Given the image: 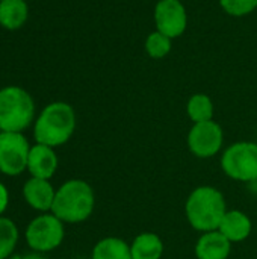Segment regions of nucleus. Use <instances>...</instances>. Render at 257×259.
Wrapping results in <instances>:
<instances>
[{"label": "nucleus", "instance_id": "obj_1", "mask_svg": "<svg viewBox=\"0 0 257 259\" xmlns=\"http://www.w3.org/2000/svg\"><path fill=\"white\" fill-rule=\"evenodd\" d=\"M76 131V112L67 102H52L33 121L35 143L59 147L70 141Z\"/></svg>", "mask_w": 257, "mask_h": 259}, {"label": "nucleus", "instance_id": "obj_2", "mask_svg": "<svg viewBox=\"0 0 257 259\" xmlns=\"http://www.w3.org/2000/svg\"><path fill=\"white\" fill-rule=\"evenodd\" d=\"M95 206L92 187L82 179H70L64 182L55 196L52 214L68 225H76L88 220Z\"/></svg>", "mask_w": 257, "mask_h": 259}, {"label": "nucleus", "instance_id": "obj_3", "mask_svg": "<svg viewBox=\"0 0 257 259\" xmlns=\"http://www.w3.org/2000/svg\"><path fill=\"white\" fill-rule=\"evenodd\" d=\"M189 225L198 232L218 231L220 223L227 212L224 196L220 190L203 185L195 188L185 205Z\"/></svg>", "mask_w": 257, "mask_h": 259}, {"label": "nucleus", "instance_id": "obj_4", "mask_svg": "<svg viewBox=\"0 0 257 259\" xmlns=\"http://www.w3.org/2000/svg\"><path fill=\"white\" fill-rule=\"evenodd\" d=\"M35 121V102L29 91L18 85L0 90V131L24 132Z\"/></svg>", "mask_w": 257, "mask_h": 259}, {"label": "nucleus", "instance_id": "obj_5", "mask_svg": "<svg viewBox=\"0 0 257 259\" xmlns=\"http://www.w3.org/2000/svg\"><path fill=\"white\" fill-rule=\"evenodd\" d=\"M64 222L52 212H42L29 222L24 231V240L32 252L47 253L58 249L65 237Z\"/></svg>", "mask_w": 257, "mask_h": 259}, {"label": "nucleus", "instance_id": "obj_6", "mask_svg": "<svg viewBox=\"0 0 257 259\" xmlns=\"http://www.w3.org/2000/svg\"><path fill=\"white\" fill-rule=\"evenodd\" d=\"M223 171L239 182L257 181V144L250 141L235 143L221 156Z\"/></svg>", "mask_w": 257, "mask_h": 259}, {"label": "nucleus", "instance_id": "obj_7", "mask_svg": "<svg viewBox=\"0 0 257 259\" xmlns=\"http://www.w3.org/2000/svg\"><path fill=\"white\" fill-rule=\"evenodd\" d=\"M30 147L23 132L0 131V173L15 178L27 170Z\"/></svg>", "mask_w": 257, "mask_h": 259}, {"label": "nucleus", "instance_id": "obj_8", "mask_svg": "<svg viewBox=\"0 0 257 259\" xmlns=\"http://www.w3.org/2000/svg\"><path fill=\"white\" fill-rule=\"evenodd\" d=\"M224 141V134L221 126L214 121L195 123L188 134V147L197 158H212L215 156Z\"/></svg>", "mask_w": 257, "mask_h": 259}, {"label": "nucleus", "instance_id": "obj_9", "mask_svg": "<svg viewBox=\"0 0 257 259\" xmlns=\"http://www.w3.org/2000/svg\"><path fill=\"white\" fill-rule=\"evenodd\" d=\"M156 30L171 39L183 35L188 26L186 8L180 0H159L155 6Z\"/></svg>", "mask_w": 257, "mask_h": 259}, {"label": "nucleus", "instance_id": "obj_10", "mask_svg": "<svg viewBox=\"0 0 257 259\" xmlns=\"http://www.w3.org/2000/svg\"><path fill=\"white\" fill-rule=\"evenodd\" d=\"M56 190L48 179L29 178L23 185V197L26 203L39 212H50L55 202Z\"/></svg>", "mask_w": 257, "mask_h": 259}, {"label": "nucleus", "instance_id": "obj_11", "mask_svg": "<svg viewBox=\"0 0 257 259\" xmlns=\"http://www.w3.org/2000/svg\"><path fill=\"white\" fill-rule=\"evenodd\" d=\"M58 155L53 147L35 143L30 147L29 159H27V171L32 178L39 179H52L58 170Z\"/></svg>", "mask_w": 257, "mask_h": 259}, {"label": "nucleus", "instance_id": "obj_12", "mask_svg": "<svg viewBox=\"0 0 257 259\" xmlns=\"http://www.w3.org/2000/svg\"><path fill=\"white\" fill-rule=\"evenodd\" d=\"M232 252V243L220 232H204L195 244L197 259H227Z\"/></svg>", "mask_w": 257, "mask_h": 259}, {"label": "nucleus", "instance_id": "obj_13", "mask_svg": "<svg viewBox=\"0 0 257 259\" xmlns=\"http://www.w3.org/2000/svg\"><path fill=\"white\" fill-rule=\"evenodd\" d=\"M251 229H253V225H251L250 217L239 209H230V211L227 209L218 228V231L232 244L247 240L251 234Z\"/></svg>", "mask_w": 257, "mask_h": 259}, {"label": "nucleus", "instance_id": "obj_14", "mask_svg": "<svg viewBox=\"0 0 257 259\" xmlns=\"http://www.w3.org/2000/svg\"><path fill=\"white\" fill-rule=\"evenodd\" d=\"M29 18L26 0H0V26L6 30L21 29Z\"/></svg>", "mask_w": 257, "mask_h": 259}, {"label": "nucleus", "instance_id": "obj_15", "mask_svg": "<svg viewBox=\"0 0 257 259\" xmlns=\"http://www.w3.org/2000/svg\"><path fill=\"white\" fill-rule=\"evenodd\" d=\"M132 259H161L164 255V243L153 232L139 234L130 244Z\"/></svg>", "mask_w": 257, "mask_h": 259}, {"label": "nucleus", "instance_id": "obj_16", "mask_svg": "<svg viewBox=\"0 0 257 259\" xmlns=\"http://www.w3.org/2000/svg\"><path fill=\"white\" fill-rule=\"evenodd\" d=\"M91 259H132L130 246L121 238L108 237L94 246Z\"/></svg>", "mask_w": 257, "mask_h": 259}, {"label": "nucleus", "instance_id": "obj_17", "mask_svg": "<svg viewBox=\"0 0 257 259\" xmlns=\"http://www.w3.org/2000/svg\"><path fill=\"white\" fill-rule=\"evenodd\" d=\"M186 112L194 124L214 120V102L208 94L197 93L188 100Z\"/></svg>", "mask_w": 257, "mask_h": 259}, {"label": "nucleus", "instance_id": "obj_18", "mask_svg": "<svg viewBox=\"0 0 257 259\" xmlns=\"http://www.w3.org/2000/svg\"><path fill=\"white\" fill-rule=\"evenodd\" d=\"M18 228L17 225L2 215L0 217V259H11L14 255V250L18 244Z\"/></svg>", "mask_w": 257, "mask_h": 259}, {"label": "nucleus", "instance_id": "obj_19", "mask_svg": "<svg viewBox=\"0 0 257 259\" xmlns=\"http://www.w3.org/2000/svg\"><path fill=\"white\" fill-rule=\"evenodd\" d=\"M171 47H173V39L159 30L151 32L145 39V52L153 59L165 58L171 52Z\"/></svg>", "mask_w": 257, "mask_h": 259}, {"label": "nucleus", "instance_id": "obj_20", "mask_svg": "<svg viewBox=\"0 0 257 259\" xmlns=\"http://www.w3.org/2000/svg\"><path fill=\"white\" fill-rule=\"evenodd\" d=\"M221 8L232 17H244L256 11L257 0H220Z\"/></svg>", "mask_w": 257, "mask_h": 259}, {"label": "nucleus", "instance_id": "obj_21", "mask_svg": "<svg viewBox=\"0 0 257 259\" xmlns=\"http://www.w3.org/2000/svg\"><path fill=\"white\" fill-rule=\"evenodd\" d=\"M8 206H9V191L8 187L3 182H0V217L5 214Z\"/></svg>", "mask_w": 257, "mask_h": 259}, {"label": "nucleus", "instance_id": "obj_22", "mask_svg": "<svg viewBox=\"0 0 257 259\" xmlns=\"http://www.w3.org/2000/svg\"><path fill=\"white\" fill-rule=\"evenodd\" d=\"M18 259H45V258L42 256V253H38V252H32V253H27V255L18 256Z\"/></svg>", "mask_w": 257, "mask_h": 259}, {"label": "nucleus", "instance_id": "obj_23", "mask_svg": "<svg viewBox=\"0 0 257 259\" xmlns=\"http://www.w3.org/2000/svg\"><path fill=\"white\" fill-rule=\"evenodd\" d=\"M11 259H18V256H14V258H11Z\"/></svg>", "mask_w": 257, "mask_h": 259}]
</instances>
